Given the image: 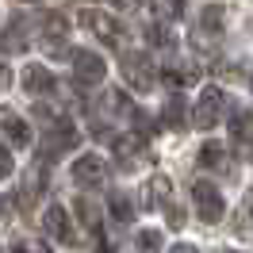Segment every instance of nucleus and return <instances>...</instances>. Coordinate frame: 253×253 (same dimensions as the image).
<instances>
[{
	"label": "nucleus",
	"instance_id": "1",
	"mask_svg": "<svg viewBox=\"0 0 253 253\" xmlns=\"http://www.w3.org/2000/svg\"><path fill=\"white\" fill-rule=\"evenodd\" d=\"M77 126L69 123V119H54V123L46 126V134H42V142H39V158L50 161L54 154H65V150H73L77 146Z\"/></svg>",
	"mask_w": 253,
	"mask_h": 253
},
{
	"label": "nucleus",
	"instance_id": "2",
	"mask_svg": "<svg viewBox=\"0 0 253 253\" xmlns=\"http://www.w3.org/2000/svg\"><path fill=\"white\" fill-rule=\"evenodd\" d=\"M222 111H226V92L222 88H204L200 100H196V111H192V123L200 126V130H215Z\"/></svg>",
	"mask_w": 253,
	"mask_h": 253
},
{
	"label": "nucleus",
	"instance_id": "3",
	"mask_svg": "<svg viewBox=\"0 0 253 253\" xmlns=\"http://www.w3.org/2000/svg\"><path fill=\"white\" fill-rule=\"evenodd\" d=\"M119 69H123V77L130 81L138 92H150V84H154V62H150V54L126 50L123 58H119Z\"/></svg>",
	"mask_w": 253,
	"mask_h": 253
},
{
	"label": "nucleus",
	"instance_id": "4",
	"mask_svg": "<svg viewBox=\"0 0 253 253\" xmlns=\"http://www.w3.org/2000/svg\"><path fill=\"white\" fill-rule=\"evenodd\" d=\"M192 204H196L200 222H219L222 211H226V204H222V192L215 188V184H207V180H200V184L192 188Z\"/></svg>",
	"mask_w": 253,
	"mask_h": 253
},
{
	"label": "nucleus",
	"instance_id": "5",
	"mask_svg": "<svg viewBox=\"0 0 253 253\" xmlns=\"http://www.w3.org/2000/svg\"><path fill=\"white\" fill-rule=\"evenodd\" d=\"M81 23L96 35V39H104L108 46H119V39H123V27H119V19H111L108 12H100V8H84L81 12Z\"/></svg>",
	"mask_w": 253,
	"mask_h": 253
},
{
	"label": "nucleus",
	"instance_id": "6",
	"mask_svg": "<svg viewBox=\"0 0 253 253\" xmlns=\"http://www.w3.org/2000/svg\"><path fill=\"white\" fill-rule=\"evenodd\" d=\"M111 150H115V158L123 161V169H134L146 154V134L142 130H123L119 138H111Z\"/></svg>",
	"mask_w": 253,
	"mask_h": 253
},
{
	"label": "nucleus",
	"instance_id": "7",
	"mask_svg": "<svg viewBox=\"0 0 253 253\" xmlns=\"http://www.w3.org/2000/svg\"><path fill=\"white\" fill-rule=\"evenodd\" d=\"M104 73H108V65H104V58L96 50H73V77L81 84H100Z\"/></svg>",
	"mask_w": 253,
	"mask_h": 253
},
{
	"label": "nucleus",
	"instance_id": "8",
	"mask_svg": "<svg viewBox=\"0 0 253 253\" xmlns=\"http://www.w3.org/2000/svg\"><path fill=\"white\" fill-rule=\"evenodd\" d=\"M73 180H77L81 188L104 184V161L96 158V154H81V158L73 161Z\"/></svg>",
	"mask_w": 253,
	"mask_h": 253
},
{
	"label": "nucleus",
	"instance_id": "9",
	"mask_svg": "<svg viewBox=\"0 0 253 253\" xmlns=\"http://www.w3.org/2000/svg\"><path fill=\"white\" fill-rule=\"evenodd\" d=\"M42 230H46L50 238H58V242H77V234H73V226H69V215H65V207L58 204H50L46 207V215H42Z\"/></svg>",
	"mask_w": 253,
	"mask_h": 253
},
{
	"label": "nucleus",
	"instance_id": "10",
	"mask_svg": "<svg viewBox=\"0 0 253 253\" xmlns=\"http://www.w3.org/2000/svg\"><path fill=\"white\" fill-rule=\"evenodd\" d=\"M54 84H58V81H54V73H50L46 65H27V69H23V88L31 96H46Z\"/></svg>",
	"mask_w": 253,
	"mask_h": 253
},
{
	"label": "nucleus",
	"instance_id": "11",
	"mask_svg": "<svg viewBox=\"0 0 253 253\" xmlns=\"http://www.w3.org/2000/svg\"><path fill=\"white\" fill-rule=\"evenodd\" d=\"M0 130L8 134V142H12V146H27V142H31V130H27V123L19 119L16 111H8V108H0Z\"/></svg>",
	"mask_w": 253,
	"mask_h": 253
},
{
	"label": "nucleus",
	"instance_id": "12",
	"mask_svg": "<svg viewBox=\"0 0 253 253\" xmlns=\"http://www.w3.org/2000/svg\"><path fill=\"white\" fill-rule=\"evenodd\" d=\"M65 31H69V27H65L62 16H46V19H42V31H39V39H42V46H46L50 54H58V50L65 46Z\"/></svg>",
	"mask_w": 253,
	"mask_h": 253
},
{
	"label": "nucleus",
	"instance_id": "13",
	"mask_svg": "<svg viewBox=\"0 0 253 253\" xmlns=\"http://www.w3.org/2000/svg\"><path fill=\"white\" fill-rule=\"evenodd\" d=\"M173 204V184H169V176L158 173L150 176V184H146V207H169Z\"/></svg>",
	"mask_w": 253,
	"mask_h": 253
},
{
	"label": "nucleus",
	"instance_id": "14",
	"mask_svg": "<svg viewBox=\"0 0 253 253\" xmlns=\"http://www.w3.org/2000/svg\"><path fill=\"white\" fill-rule=\"evenodd\" d=\"M230 134H234L238 146H253V111L238 108L234 115H230Z\"/></svg>",
	"mask_w": 253,
	"mask_h": 253
},
{
	"label": "nucleus",
	"instance_id": "15",
	"mask_svg": "<svg viewBox=\"0 0 253 253\" xmlns=\"http://www.w3.org/2000/svg\"><path fill=\"white\" fill-rule=\"evenodd\" d=\"M23 31H27V19H23V16H16L12 23H8V31H4V42H0V46L8 50V54H19V50L27 46Z\"/></svg>",
	"mask_w": 253,
	"mask_h": 253
},
{
	"label": "nucleus",
	"instance_id": "16",
	"mask_svg": "<svg viewBox=\"0 0 253 253\" xmlns=\"http://www.w3.org/2000/svg\"><path fill=\"white\" fill-rule=\"evenodd\" d=\"M200 165L215 169V173H226V169H230V161H226V146H219V142H207L204 150H200Z\"/></svg>",
	"mask_w": 253,
	"mask_h": 253
},
{
	"label": "nucleus",
	"instance_id": "17",
	"mask_svg": "<svg viewBox=\"0 0 253 253\" xmlns=\"http://www.w3.org/2000/svg\"><path fill=\"white\" fill-rule=\"evenodd\" d=\"M161 126H165V130H180V126H184V104H180V96H169V100H165Z\"/></svg>",
	"mask_w": 253,
	"mask_h": 253
},
{
	"label": "nucleus",
	"instance_id": "18",
	"mask_svg": "<svg viewBox=\"0 0 253 253\" xmlns=\"http://www.w3.org/2000/svg\"><path fill=\"white\" fill-rule=\"evenodd\" d=\"M108 207H111V219L119 222V226H126V222L134 219V204H130V196H126V192H115Z\"/></svg>",
	"mask_w": 253,
	"mask_h": 253
},
{
	"label": "nucleus",
	"instance_id": "19",
	"mask_svg": "<svg viewBox=\"0 0 253 253\" xmlns=\"http://www.w3.org/2000/svg\"><path fill=\"white\" fill-rule=\"evenodd\" d=\"M39 188H42V173L35 169V173H31V176H23V184H19V204L27 207V211H31L35 200H39Z\"/></svg>",
	"mask_w": 253,
	"mask_h": 253
},
{
	"label": "nucleus",
	"instance_id": "20",
	"mask_svg": "<svg viewBox=\"0 0 253 253\" xmlns=\"http://www.w3.org/2000/svg\"><path fill=\"white\" fill-rule=\"evenodd\" d=\"M12 253H50V246H46V242H39V238H19Z\"/></svg>",
	"mask_w": 253,
	"mask_h": 253
},
{
	"label": "nucleus",
	"instance_id": "21",
	"mask_svg": "<svg viewBox=\"0 0 253 253\" xmlns=\"http://www.w3.org/2000/svg\"><path fill=\"white\" fill-rule=\"evenodd\" d=\"M134 246H138V250H158V246H161V234H158V230H142Z\"/></svg>",
	"mask_w": 253,
	"mask_h": 253
},
{
	"label": "nucleus",
	"instance_id": "22",
	"mask_svg": "<svg viewBox=\"0 0 253 253\" xmlns=\"http://www.w3.org/2000/svg\"><path fill=\"white\" fill-rule=\"evenodd\" d=\"M158 4V16L161 19H173L176 12H180V0H154Z\"/></svg>",
	"mask_w": 253,
	"mask_h": 253
},
{
	"label": "nucleus",
	"instance_id": "23",
	"mask_svg": "<svg viewBox=\"0 0 253 253\" xmlns=\"http://www.w3.org/2000/svg\"><path fill=\"white\" fill-rule=\"evenodd\" d=\"M4 176H12V154L0 146V180H4Z\"/></svg>",
	"mask_w": 253,
	"mask_h": 253
},
{
	"label": "nucleus",
	"instance_id": "24",
	"mask_svg": "<svg viewBox=\"0 0 253 253\" xmlns=\"http://www.w3.org/2000/svg\"><path fill=\"white\" fill-rule=\"evenodd\" d=\"M111 4H119V8H142V0H111Z\"/></svg>",
	"mask_w": 253,
	"mask_h": 253
},
{
	"label": "nucleus",
	"instance_id": "25",
	"mask_svg": "<svg viewBox=\"0 0 253 253\" xmlns=\"http://www.w3.org/2000/svg\"><path fill=\"white\" fill-rule=\"evenodd\" d=\"M173 253H200L196 246H173Z\"/></svg>",
	"mask_w": 253,
	"mask_h": 253
},
{
	"label": "nucleus",
	"instance_id": "26",
	"mask_svg": "<svg viewBox=\"0 0 253 253\" xmlns=\"http://www.w3.org/2000/svg\"><path fill=\"white\" fill-rule=\"evenodd\" d=\"M4 84H8V69L0 65V88H4Z\"/></svg>",
	"mask_w": 253,
	"mask_h": 253
},
{
	"label": "nucleus",
	"instance_id": "27",
	"mask_svg": "<svg viewBox=\"0 0 253 253\" xmlns=\"http://www.w3.org/2000/svg\"><path fill=\"white\" fill-rule=\"evenodd\" d=\"M222 253H230V250H222Z\"/></svg>",
	"mask_w": 253,
	"mask_h": 253
}]
</instances>
